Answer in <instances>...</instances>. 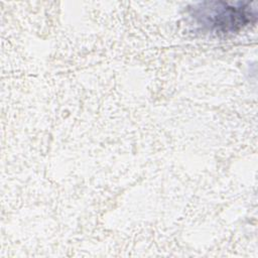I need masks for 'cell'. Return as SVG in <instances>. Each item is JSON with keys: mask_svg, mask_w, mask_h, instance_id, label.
I'll use <instances>...</instances> for the list:
<instances>
[{"mask_svg": "<svg viewBox=\"0 0 258 258\" xmlns=\"http://www.w3.org/2000/svg\"><path fill=\"white\" fill-rule=\"evenodd\" d=\"M187 16L202 32L218 36L238 32L257 19L256 9L248 2H200L187 7Z\"/></svg>", "mask_w": 258, "mask_h": 258, "instance_id": "cell-1", "label": "cell"}]
</instances>
